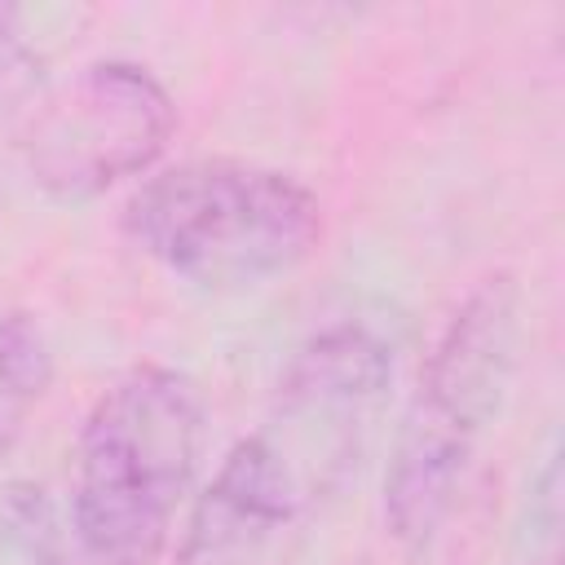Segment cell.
I'll use <instances>...</instances> for the list:
<instances>
[{
    "label": "cell",
    "mask_w": 565,
    "mask_h": 565,
    "mask_svg": "<svg viewBox=\"0 0 565 565\" xmlns=\"http://www.w3.org/2000/svg\"><path fill=\"white\" fill-rule=\"evenodd\" d=\"M128 238L199 287H243L287 274L322 234L318 199L287 172L194 159L150 177L124 207Z\"/></svg>",
    "instance_id": "obj_4"
},
{
    "label": "cell",
    "mask_w": 565,
    "mask_h": 565,
    "mask_svg": "<svg viewBox=\"0 0 565 565\" xmlns=\"http://www.w3.org/2000/svg\"><path fill=\"white\" fill-rule=\"evenodd\" d=\"M203 450V397L172 366L124 371L75 450V534L97 565H154Z\"/></svg>",
    "instance_id": "obj_2"
},
{
    "label": "cell",
    "mask_w": 565,
    "mask_h": 565,
    "mask_svg": "<svg viewBox=\"0 0 565 565\" xmlns=\"http://www.w3.org/2000/svg\"><path fill=\"white\" fill-rule=\"evenodd\" d=\"M0 565H71L57 512L31 481L0 490Z\"/></svg>",
    "instance_id": "obj_7"
},
{
    "label": "cell",
    "mask_w": 565,
    "mask_h": 565,
    "mask_svg": "<svg viewBox=\"0 0 565 565\" xmlns=\"http://www.w3.org/2000/svg\"><path fill=\"white\" fill-rule=\"evenodd\" d=\"M516 331V282L494 274L455 309L433 344L384 477V521L397 543L424 547L455 508L468 459L503 402Z\"/></svg>",
    "instance_id": "obj_3"
},
{
    "label": "cell",
    "mask_w": 565,
    "mask_h": 565,
    "mask_svg": "<svg viewBox=\"0 0 565 565\" xmlns=\"http://www.w3.org/2000/svg\"><path fill=\"white\" fill-rule=\"evenodd\" d=\"M49 340L31 313H0V459L49 388Z\"/></svg>",
    "instance_id": "obj_6"
},
{
    "label": "cell",
    "mask_w": 565,
    "mask_h": 565,
    "mask_svg": "<svg viewBox=\"0 0 565 565\" xmlns=\"http://www.w3.org/2000/svg\"><path fill=\"white\" fill-rule=\"evenodd\" d=\"M172 124V97L146 66L93 62L31 110L22 150L44 190L88 199L150 168Z\"/></svg>",
    "instance_id": "obj_5"
},
{
    "label": "cell",
    "mask_w": 565,
    "mask_h": 565,
    "mask_svg": "<svg viewBox=\"0 0 565 565\" xmlns=\"http://www.w3.org/2000/svg\"><path fill=\"white\" fill-rule=\"evenodd\" d=\"M388 349L353 322L313 335L287 366L269 419L234 441L203 490L181 565H225L313 508L353 468L388 384Z\"/></svg>",
    "instance_id": "obj_1"
}]
</instances>
